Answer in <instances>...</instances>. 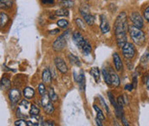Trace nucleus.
<instances>
[{
    "instance_id": "10",
    "label": "nucleus",
    "mask_w": 149,
    "mask_h": 126,
    "mask_svg": "<svg viewBox=\"0 0 149 126\" xmlns=\"http://www.w3.org/2000/svg\"><path fill=\"white\" fill-rule=\"evenodd\" d=\"M99 19H100V29H101V32L103 34L109 33V30H110V27H109V23L106 17L104 15H101Z\"/></svg>"
},
{
    "instance_id": "43",
    "label": "nucleus",
    "mask_w": 149,
    "mask_h": 126,
    "mask_svg": "<svg viewBox=\"0 0 149 126\" xmlns=\"http://www.w3.org/2000/svg\"><path fill=\"white\" fill-rule=\"evenodd\" d=\"M133 85H134V88H136V87H137V76H134L133 77Z\"/></svg>"
},
{
    "instance_id": "15",
    "label": "nucleus",
    "mask_w": 149,
    "mask_h": 126,
    "mask_svg": "<svg viewBox=\"0 0 149 126\" xmlns=\"http://www.w3.org/2000/svg\"><path fill=\"white\" fill-rule=\"evenodd\" d=\"M34 95H35V90L31 87H26L23 89V96L26 99L30 100L34 97Z\"/></svg>"
},
{
    "instance_id": "44",
    "label": "nucleus",
    "mask_w": 149,
    "mask_h": 126,
    "mask_svg": "<svg viewBox=\"0 0 149 126\" xmlns=\"http://www.w3.org/2000/svg\"><path fill=\"white\" fill-rule=\"evenodd\" d=\"M96 123H97V125L103 126V124H102V120H101V119H99L98 118H96Z\"/></svg>"
},
{
    "instance_id": "35",
    "label": "nucleus",
    "mask_w": 149,
    "mask_h": 126,
    "mask_svg": "<svg viewBox=\"0 0 149 126\" xmlns=\"http://www.w3.org/2000/svg\"><path fill=\"white\" fill-rule=\"evenodd\" d=\"M143 17L145 18V20L148 21L149 23V6L146 7V9L144 10V12H143Z\"/></svg>"
},
{
    "instance_id": "46",
    "label": "nucleus",
    "mask_w": 149,
    "mask_h": 126,
    "mask_svg": "<svg viewBox=\"0 0 149 126\" xmlns=\"http://www.w3.org/2000/svg\"><path fill=\"white\" fill-rule=\"evenodd\" d=\"M85 1H88V0H85Z\"/></svg>"
},
{
    "instance_id": "45",
    "label": "nucleus",
    "mask_w": 149,
    "mask_h": 126,
    "mask_svg": "<svg viewBox=\"0 0 149 126\" xmlns=\"http://www.w3.org/2000/svg\"><path fill=\"white\" fill-rule=\"evenodd\" d=\"M59 32H60V30L57 28V29H54V30L50 31L49 33H50L51 34H59Z\"/></svg>"
},
{
    "instance_id": "26",
    "label": "nucleus",
    "mask_w": 149,
    "mask_h": 126,
    "mask_svg": "<svg viewBox=\"0 0 149 126\" xmlns=\"http://www.w3.org/2000/svg\"><path fill=\"white\" fill-rule=\"evenodd\" d=\"M40 113V109L38 106L35 105V104H32L30 105V110H29V114L31 116H36V115H39Z\"/></svg>"
},
{
    "instance_id": "34",
    "label": "nucleus",
    "mask_w": 149,
    "mask_h": 126,
    "mask_svg": "<svg viewBox=\"0 0 149 126\" xmlns=\"http://www.w3.org/2000/svg\"><path fill=\"white\" fill-rule=\"evenodd\" d=\"M149 60V52H145V54L141 57V62L143 63H146Z\"/></svg>"
},
{
    "instance_id": "13",
    "label": "nucleus",
    "mask_w": 149,
    "mask_h": 126,
    "mask_svg": "<svg viewBox=\"0 0 149 126\" xmlns=\"http://www.w3.org/2000/svg\"><path fill=\"white\" fill-rule=\"evenodd\" d=\"M90 74L91 76H93V78L95 79L96 83H100V70L97 67H93L90 70Z\"/></svg>"
},
{
    "instance_id": "20",
    "label": "nucleus",
    "mask_w": 149,
    "mask_h": 126,
    "mask_svg": "<svg viewBox=\"0 0 149 126\" xmlns=\"http://www.w3.org/2000/svg\"><path fill=\"white\" fill-rule=\"evenodd\" d=\"M9 17L7 16V14H5L4 12H1L0 13V24H1V28H3L6 26V24L9 21Z\"/></svg>"
},
{
    "instance_id": "23",
    "label": "nucleus",
    "mask_w": 149,
    "mask_h": 126,
    "mask_svg": "<svg viewBox=\"0 0 149 126\" xmlns=\"http://www.w3.org/2000/svg\"><path fill=\"white\" fill-rule=\"evenodd\" d=\"M10 85H11V83H10V79H8L7 77L2 78V80H1V88L2 89H3V88L8 89V88H10Z\"/></svg>"
},
{
    "instance_id": "4",
    "label": "nucleus",
    "mask_w": 149,
    "mask_h": 126,
    "mask_svg": "<svg viewBox=\"0 0 149 126\" xmlns=\"http://www.w3.org/2000/svg\"><path fill=\"white\" fill-rule=\"evenodd\" d=\"M122 52H123V57L126 59H132L134 55H135V48H134V45L132 44V43H129V42H127L123 47L122 48Z\"/></svg>"
},
{
    "instance_id": "7",
    "label": "nucleus",
    "mask_w": 149,
    "mask_h": 126,
    "mask_svg": "<svg viewBox=\"0 0 149 126\" xmlns=\"http://www.w3.org/2000/svg\"><path fill=\"white\" fill-rule=\"evenodd\" d=\"M72 41L74 42V44L77 45V47L79 49H82L85 45L87 43V41H85V38L82 36V34L79 32H74L72 34Z\"/></svg>"
},
{
    "instance_id": "16",
    "label": "nucleus",
    "mask_w": 149,
    "mask_h": 126,
    "mask_svg": "<svg viewBox=\"0 0 149 126\" xmlns=\"http://www.w3.org/2000/svg\"><path fill=\"white\" fill-rule=\"evenodd\" d=\"M102 74H103V76H104V82L107 85L109 86H111L112 83H111V77H110V74H109V71L106 70L105 68H103L102 70Z\"/></svg>"
},
{
    "instance_id": "8",
    "label": "nucleus",
    "mask_w": 149,
    "mask_h": 126,
    "mask_svg": "<svg viewBox=\"0 0 149 126\" xmlns=\"http://www.w3.org/2000/svg\"><path fill=\"white\" fill-rule=\"evenodd\" d=\"M9 98L12 104H16L21 98V92L18 88H12L9 92Z\"/></svg>"
},
{
    "instance_id": "1",
    "label": "nucleus",
    "mask_w": 149,
    "mask_h": 126,
    "mask_svg": "<svg viewBox=\"0 0 149 126\" xmlns=\"http://www.w3.org/2000/svg\"><path fill=\"white\" fill-rule=\"evenodd\" d=\"M128 17L125 12H121L115 21V35L116 44L119 48H123L127 43V32L128 30Z\"/></svg>"
},
{
    "instance_id": "9",
    "label": "nucleus",
    "mask_w": 149,
    "mask_h": 126,
    "mask_svg": "<svg viewBox=\"0 0 149 126\" xmlns=\"http://www.w3.org/2000/svg\"><path fill=\"white\" fill-rule=\"evenodd\" d=\"M54 64L56 66V68L59 70V71H61L62 74H65L68 70V68L66 66V64L65 63V61L60 57H56L54 59Z\"/></svg>"
},
{
    "instance_id": "42",
    "label": "nucleus",
    "mask_w": 149,
    "mask_h": 126,
    "mask_svg": "<svg viewBox=\"0 0 149 126\" xmlns=\"http://www.w3.org/2000/svg\"><path fill=\"white\" fill-rule=\"evenodd\" d=\"M144 83L147 85V89L149 90V73L146 75V78L144 79Z\"/></svg>"
},
{
    "instance_id": "11",
    "label": "nucleus",
    "mask_w": 149,
    "mask_h": 126,
    "mask_svg": "<svg viewBox=\"0 0 149 126\" xmlns=\"http://www.w3.org/2000/svg\"><path fill=\"white\" fill-rule=\"evenodd\" d=\"M113 61H114L116 70L117 71H121L123 70V61L117 52H115L113 54Z\"/></svg>"
},
{
    "instance_id": "14",
    "label": "nucleus",
    "mask_w": 149,
    "mask_h": 126,
    "mask_svg": "<svg viewBox=\"0 0 149 126\" xmlns=\"http://www.w3.org/2000/svg\"><path fill=\"white\" fill-rule=\"evenodd\" d=\"M42 78V82L44 83H50L51 79L53 77H52V75H51V72H50L49 69H45L43 70Z\"/></svg>"
},
{
    "instance_id": "30",
    "label": "nucleus",
    "mask_w": 149,
    "mask_h": 126,
    "mask_svg": "<svg viewBox=\"0 0 149 126\" xmlns=\"http://www.w3.org/2000/svg\"><path fill=\"white\" fill-rule=\"evenodd\" d=\"M57 25H58V27H60L61 28H65L69 25V22L65 19H60L59 21H57Z\"/></svg>"
},
{
    "instance_id": "41",
    "label": "nucleus",
    "mask_w": 149,
    "mask_h": 126,
    "mask_svg": "<svg viewBox=\"0 0 149 126\" xmlns=\"http://www.w3.org/2000/svg\"><path fill=\"white\" fill-rule=\"evenodd\" d=\"M121 121H122L123 125L124 126H128V125H129V124L128 123V121L126 120V118H125L124 114H123V117L121 118Z\"/></svg>"
},
{
    "instance_id": "18",
    "label": "nucleus",
    "mask_w": 149,
    "mask_h": 126,
    "mask_svg": "<svg viewBox=\"0 0 149 126\" xmlns=\"http://www.w3.org/2000/svg\"><path fill=\"white\" fill-rule=\"evenodd\" d=\"M58 3L60 4V6H61V8H72L74 5L73 1L72 0H59Z\"/></svg>"
},
{
    "instance_id": "27",
    "label": "nucleus",
    "mask_w": 149,
    "mask_h": 126,
    "mask_svg": "<svg viewBox=\"0 0 149 126\" xmlns=\"http://www.w3.org/2000/svg\"><path fill=\"white\" fill-rule=\"evenodd\" d=\"M55 15L59 17H67L69 15V12L66 8H61L55 11Z\"/></svg>"
},
{
    "instance_id": "12",
    "label": "nucleus",
    "mask_w": 149,
    "mask_h": 126,
    "mask_svg": "<svg viewBox=\"0 0 149 126\" xmlns=\"http://www.w3.org/2000/svg\"><path fill=\"white\" fill-rule=\"evenodd\" d=\"M109 74H110V77H111V83H112V85L114 87H118L120 85V78L118 76V75L110 68L109 70Z\"/></svg>"
},
{
    "instance_id": "47",
    "label": "nucleus",
    "mask_w": 149,
    "mask_h": 126,
    "mask_svg": "<svg viewBox=\"0 0 149 126\" xmlns=\"http://www.w3.org/2000/svg\"><path fill=\"white\" fill-rule=\"evenodd\" d=\"M104 1H107V0H104Z\"/></svg>"
},
{
    "instance_id": "29",
    "label": "nucleus",
    "mask_w": 149,
    "mask_h": 126,
    "mask_svg": "<svg viewBox=\"0 0 149 126\" xmlns=\"http://www.w3.org/2000/svg\"><path fill=\"white\" fill-rule=\"evenodd\" d=\"M82 52L84 53V55H89L91 52V46L90 45V43L87 41V43L85 45V46L81 49Z\"/></svg>"
},
{
    "instance_id": "39",
    "label": "nucleus",
    "mask_w": 149,
    "mask_h": 126,
    "mask_svg": "<svg viewBox=\"0 0 149 126\" xmlns=\"http://www.w3.org/2000/svg\"><path fill=\"white\" fill-rule=\"evenodd\" d=\"M124 88H125V90H127L128 92H131L134 88V85L133 83H129V84H127L125 87H124Z\"/></svg>"
},
{
    "instance_id": "38",
    "label": "nucleus",
    "mask_w": 149,
    "mask_h": 126,
    "mask_svg": "<svg viewBox=\"0 0 149 126\" xmlns=\"http://www.w3.org/2000/svg\"><path fill=\"white\" fill-rule=\"evenodd\" d=\"M117 102H118L119 105H122V106H123V105H125L124 101H123V95H121V96H119V97L117 98Z\"/></svg>"
},
{
    "instance_id": "2",
    "label": "nucleus",
    "mask_w": 149,
    "mask_h": 126,
    "mask_svg": "<svg viewBox=\"0 0 149 126\" xmlns=\"http://www.w3.org/2000/svg\"><path fill=\"white\" fill-rule=\"evenodd\" d=\"M128 34H129V36L131 38V40L133 41V42L137 45H144V43L146 41V36H145V34L144 32L135 27V26H129L128 28Z\"/></svg>"
},
{
    "instance_id": "32",
    "label": "nucleus",
    "mask_w": 149,
    "mask_h": 126,
    "mask_svg": "<svg viewBox=\"0 0 149 126\" xmlns=\"http://www.w3.org/2000/svg\"><path fill=\"white\" fill-rule=\"evenodd\" d=\"M38 90H39V94H40V95H44L45 94H46V87H45V85L43 83L39 84V86H38Z\"/></svg>"
},
{
    "instance_id": "33",
    "label": "nucleus",
    "mask_w": 149,
    "mask_h": 126,
    "mask_svg": "<svg viewBox=\"0 0 149 126\" xmlns=\"http://www.w3.org/2000/svg\"><path fill=\"white\" fill-rule=\"evenodd\" d=\"M15 125H17V126H28V122H26L24 119H22V118H20V119H18V120H17L16 122H15Z\"/></svg>"
},
{
    "instance_id": "28",
    "label": "nucleus",
    "mask_w": 149,
    "mask_h": 126,
    "mask_svg": "<svg viewBox=\"0 0 149 126\" xmlns=\"http://www.w3.org/2000/svg\"><path fill=\"white\" fill-rule=\"evenodd\" d=\"M29 103L26 101V100H22L21 101V103L19 104V109L21 110V112H22V111H28L29 110ZM26 116V115H25Z\"/></svg>"
},
{
    "instance_id": "31",
    "label": "nucleus",
    "mask_w": 149,
    "mask_h": 126,
    "mask_svg": "<svg viewBox=\"0 0 149 126\" xmlns=\"http://www.w3.org/2000/svg\"><path fill=\"white\" fill-rule=\"evenodd\" d=\"M75 22H76V25H77L80 29H82V30H85V22L82 21L80 18H77V19L75 20Z\"/></svg>"
},
{
    "instance_id": "37",
    "label": "nucleus",
    "mask_w": 149,
    "mask_h": 126,
    "mask_svg": "<svg viewBox=\"0 0 149 126\" xmlns=\"http://www.w3.org/2000/svg\"><path fill=\"white\" fill-rule=\"evenodd\" d=\"M41 2L45 5H52L54 3V0H41Z\"/></svg>"
},
{
    "instance_id": "21",
    "label": "nucleus",
    "mask_w": 149,
    "mask_h": 126,
    "mask_svg": "<svg viewBox=\"0 0 149 126\" xmlns=\"http://www.w3.org/2000/svg\"><path fill=\"white\" fill-rule=\"evenodd\" d=\"M68 59H69V61H70V63H72V64H74V65H76V66H80V65H81L79 59L76 56H74L73 54L70 53V54L68 55Z\"/></svg>"
},
{
    "instance_id": "36",
    "label": "nucleus",
    "mask_w": 149,
    "mask_h": 126,
    "mask_svg": "<svg viewBox=\"0 0 149 126\" xmlns=\"http://www.w3.org/2000/svg\"><path fill=\"white\" fill-rule=\"evenodd\" d=\"M99 99H100V101H101V103H102V105H103V106H104V108L105 109V111H106L107 112L109 113V109L108 105H106V103H105V101H104V98H103L102 96H100V95H99Z\"/></svg>"
},
{
    "instance_id": "6",
    "label": "nucleus",
    "mask_w": 149,
    "mask_h": 126,
    "mask_svg": "<svg viewBox=\"0 0 149 126\" xmlns=\"http://www.w3.org/2000/svg\"><path fill=\"white\" fill-rule=\"evenodd\" d=\"M79 12H80L81 16L83 17V18H84V20H85V22H86L89 26H92V25L94 24V22H95V18H94V17L90 13V11H89L88 9H86L85 7V9H84L83 7H81V8L79 9Z\"/></svg>"
},
{
    "instance_id": "25",
    "label": "nucleus",
    "mask_w": 149,
    "mask_h": 126,
    "mask_svg": "<svg viewBox=\"0 0 149 126\" xmlns=\"http://www.w3.org/2000/svg\"><path fill=\"white\" fill-rule=\"evenodd\" d=\"M51 103V100H50V98H49V95L48 94H45L44 95L42 96V101H41V104L43 106V108L45 107V106H47V105H49Z\"/></svg>"
},
{
    "instance_id": "22",
    "label": "nucleus",
    "mask_w": 149,
    "mask_h": 126,
    "mask_svg": "<svg viewBox=\"0 0 149 126\" xmlns=\"http://www.w3.org/2000/svg\"><path fill=\"white\" fill-rule=\"evenodd\" d=\"M47 94L49 95V98H50V100H51L52 101L55 102V101H58V96H57V94H55V92H54V88H53V87H50L48 88Z\"/></svg>"
},
{
    "instance_id": "19",
    "label": "nucleus",
    "mask_w": 149,
    "mask_h": 126,
    "mask_svg": "<svg viewBox=\"0 0 149 126\" xmlns=\"http://www.w3.org/2000/svg\"><path fill=\"white\" fill-rule=\"evenodd\" d=\"M13 5L12 0H0L1 9H10Z\"/></svg>"
},
{
    "instance_id": "40",
    "label": "nucleus",
    "mask_w": 149,
    "mask_h": 126,
    "mask_svg": "<svg viewBox=\"0 0 149 126\" xmlns=\"http://www.w3.org/2000/svg\"><path fill=\"white\" fill-rule=\"evenodd\" d=\"M43 126H54V123L51 120H47V121H44L43 122Z\"/></svg>"
},
{
    "instance_id": "3",
    "label": "nucleus",
    "mask_w": 149,
    "mask_h": 126,
    "mask_svg": "<svg viewBox=\"0 0 149 126\" xmlns=\"http://www.w3.org/2000/svg\"><path fill=\"white\" fill-rule=\"evenodd\" d=\"M69 33L70 31L67 30L64 32L62 34H61L55 41L53 43V49L55 52H61L64 49V47L66 45V41H67V37L69 36Z\"/></svg>"
},
{
    "instance_id": "17",
    "label": "nucleus",
    "mask_w": 149,
    "mask_h": 126,
    "mask_svg": "<svg viewBox=\"0 0 149 126\" xmlns=\"http://www.w3.org/2000/svg\"><path fill=\"white\" fill-rule=\"evenodd\" d=\"M79 83V88L81 91H85V75L83 73V71H81L80 75H79V78L77 79V81Z\"/></svg>"
},
{
    "instance_id": "24",
    "label": "nucleus",
    "mask_w": 149,
    "mask_h": 126,
    "mask_svg": "<svg viewBox=\"0 0 149 126\" xmlns=\"http://www.w3.org/2000/svg\"><path fill=\"white\" fill-rule=\"evenodd\" d=\"M93 108L95 109L96 112H97V118H98L99 119H101L102 121L105 119V116L104 115L103 112L101 111V109L97 105H93Z\"/></svg>"
},
{
    "instance_id": "5",
    "label": "nucleus",
    "mask_w": 149,
    "mask_h": 126,
    "mask_svg": "<svg viewBox=\"0 0 149 126\" xmlns=\"http://www.w3.org/2000/svg\"><path fill=\"white\" fill-rule=\"evenodd\" d=\"M130 21H132L133 25L139 28H142L144 26V20L143 17H141V15L137 12V11H134L130 14Z\"/></svg>"
}]
</instances>
